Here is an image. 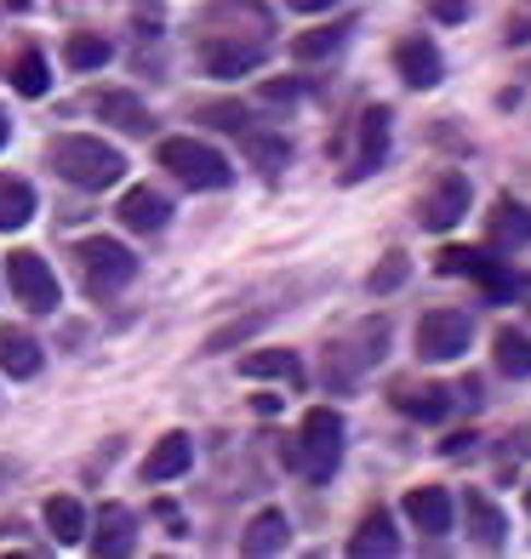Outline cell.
I'll use <instances>...</instances> for the list:
<instances>
[{
	"label": "cell",
	"mask_w": 531,
	"mask_h": 559,
	"mask_svg": "<svg viewBox=\"0 0 531 559\" xmlns=\"http://www.w3.org/2000/svg\"><path fill=\"white\" fill-rule=\"evenodd\" d=\"M126 228H138V235H161V228L172 223V200L161 194V189H149V183H138V189H126L120 194V212H115Z\"/></svg>",
	"instance_id": "cell-15"
},
{
	"label": "cell",
	"mask_w": 531,
	"mask_h": 559,
	"mask_svg": "<svg viewBox=\"0 0 531 559\" xmlns=\"http://www.w3.org/2000/svg\"><path fill=\"white\" fill-rule=\"evenodd\" d=\"M86 543L97 559H126L138 548V514L126 502H104L97 520H86Z\"/></svg>",
	"instance_id": "cell-10"
},
{
	"label": "cell",
	"mask_w": 531,
	"mask_h": 559,
	"mask_svg": "<svg viewBox=\"0 0 531 559\" xmlns=\"http://www.w3.org/2000/svg\"><path fill=\"white\" fill-rule=\"evenodd\" d=\"M406 520L423 531V537H446L451 531V497L440 491V486H417V491H406Z\"/></svg>",
	"instance_id": "cell-18"
},
{
	"label": "cell",
	"mask_w": 531,
	"mask_h": 559,
	"mask_svg": "<svg viewBox=\"0 0 531 559\" xmlns=\"http://www.w3.org/2000/svg\"><path fill=\"white\" fill-rule=\"evenodd\" d=\"M240 377H274V383H286V389H303V360L292 348H258L240 360Z\"/></svg>",
	"instance_id": "cell-23"
},
{
	"label": "cell",
	"mask_w": 531,
	"mask_h": 559,
	"mask_svg": "<svg viewBox=\"0 0 531 559\" xmlns=\"http://www.w3.org/2000/svg\"><path fill=\"white\" fill-rule=\"evenodd\" d=\"M200 120H206V126H217V132H246V126H251V109H240V104H206V109H200Z\"/></svg>",
	"instance_id": "cell-32"
},
{
	"label": "cell",
	"mask_w": 531,
	"mask_h": 559,
	"mask_svg": "<svg viewBox=\"0 0 531 559\" xmlns=\"http://www.w3.org/2000/svg\"><path fill=\"white\" fill-rule=\"evenodd\" d=\"M286 543H292V520L281 514V508H263V514H251L246 537H240V554H251V559L286 554Z\"/></svg>",
	"instance_id": "cell-21"
},
{
	"label": "cell",
	"mask_w": 531,
	"mask_h": 559,
	"mask_svg": "<svg viewBox=\"0 0 531 559\" xmlns=\"http://www.w3.org/2000/svg\"><path fill=\"white\" fill-rule=\"evenodd\" d=\"M526 508H531V486H526Z\"/></svg>",
	"instance_id": "cell-42"
},
{
	"label": "cell",
	"mask_w": 531,
	"mask_h": 559,
	"mask_svg": "<svg viewBox=\"0 0 531 559\" xmlns=\"http://www.w3.org/2000/svg\"><path fill=\"white\" fill-rule=\"evenodd\" d=\"M155 160H161L184 189H229V183H235V166L223 160L212 143H200V138H166V143L155 148Z\"/></svg>",
	"instance_id": "cell-5"
},
{
	"label": "cell",
	"mask_w": 531,
	"mask_h": 559,
	"mask_svg": "<svg viewBox=\"0 0 531 559\" xmlns=\"http://www.w3.org/2000/svg\"><path fill=\"white\" fill-rule=\"evenodd\" d=\"M469 445H474V435H451V440H446V456H463Z\"/></svg>",
	"instance_id": "cell-38"
},
{
	"label": "cell",
	"mask_w": 531,
	"mask_h": 559,
	"mask_svg": "<svg viewBox=\"0 0 531 559\" xmlns=\"http://www.w3.org/2000/svg\"><path fill=\"white\" fill-rule=\"evenodd\" d=\"M240 148L251 155V166H258L263 177H281V166L292 160V143H286V138L258 132V126H246V132H240Z\"/></svg>",
	"instance_id": "cell-26"
},
{
	"label": "cell",
	"mask_w": 531,
	"mask_h": 559,
	"mask_svg": "<svg viewBox=\"0 0 531 559\" xmlns=\"http://www.w3.org/2000/svg\"><path fill=\"white\" fill-rule=\"evenodd\" d=\"M394 74H400V81H406L412 92L440 86V81H446V58H440V46L428 40V35H406V40H394Z\"/></svg>",
	"instance_id": "cell-11"
},
{
	"label": "cell",
	"mask_w": 531,
	"mask_h": 559,
	"mask_svg": "<svg viewBox=\"0 0 531 559\" xmlns=\"http://www.w3.org/2000/svg\"><path fill=\"white\" fill-rule=\"evenodd\" d=\"M7 138H12V120H7V109H0V148H7Z\"/></svg>",
	"instance_id": "cell-39"
},
{
	"label": "cell",
	"mask_w": 531,
	"mask_h": 559,
	"mask_svg": "<svg viewBox=\"0 0 531 559\" xmlns=\"http://www.w3.org/2000/svg\"><path fill=\"white\" fill-rule=\"evenodd\" d=\"M115 58V46L104 40V35H92V29H74L69 40H63V63L74 69V74H92V69H104Z\"/></svg>",
	"instance_id": "cell-27"
},
{
	"label": "cell",
	"mask_w": 531,
	"mask_h": 559,
	"mask_svg": "<svg viewBox=\"0 0 531 559\" xmlns=\"http://www.w3.org/2000/svg\"><path fill=\"white\" fill-rule=\"evenodd\" d=\"M46 531H52V543H86V508L74 497H46Z\"/></svg>",
	"instance_id": "cell-25"
},
{
	"label": "cell",
	"mask_w": 531,
	"mask_h": 559,
	"mask_svg": "<svg viewBox=\"0 0 531 559\" xmlns=\"http://www.w3.org/2000/svg\"><path fill=\"white\" fill-rule=\"evenodd\" d=\"M451 400H463V405H469V412H474V405H480V377H463V383H458V389H451Z\"/></svg>",
	"instance_id": "cell-36"
},
{
	"label": "cell",
	"mask_w": 531,
	"mask_h": 559,
	"mask_svg": "<svg viewBox=\"0 0 531 559\" xmlns=\"http://www.w3.org/2000/svg\"><path fill=\"white\" fill-rule=\"evenodd\" d=\"M189 463H194V440L189 435H161L155 451L143 456V479L149 486H166V479L189 474Z\"/></svg>",
	"instance_id": "cell-17"
},
{
	"label": "cell",
	"mask_w": 531,
	"mask_h": 559,
	"mask_svg": "<svg viewBox=\"0 0 531 559\" xmlns=\"http://www.w3.org/2000/svg\"><path fill=\"white\" fill-rule=\"evenodd\" d=\"M406 274H412V258H406V251H384V263L366 274V292H371V297H389V292L406 286Z\"/></svg>",
	"instance_id": "cell-31"
},
{
	"label": "cell",
	"mask_w": 531,
	"mask_h": 559,
	"mask_svg": "<svg viewBox=\"0 0 531 559\" xmlns=\"http://www.w3.org/2000/svg\"><path fill=\"white\" fill-rule=\"evenodd\" d=\"M7 474H12V463H0V479H7Z\"/></svg>",
	"instance_id": "cell-41"
},
{
	"label": "cell",
	"mask_w": 531,
	"mask_h": 559,
	"mask_svg": "<svg viewBox=\"0 0 531 559\" xmlns=\"http://www.w3.org/2000/svg\"><path fill=\"white\" fill-rule=\"evenodd\" d=\"M7 286H12V302H23L30 314H58V302H63L52 263H46L40 251H30V246L7 258Z\"/></svg>",
	"instance_id": "cell-7"
},
{
	"label": "cell",
	"mask_w": 531,
	"mask_h": 559,
	"mask_svg": "<svg viewBox=\"0 0 531 559\" xmlns=\"http://www.w3.org/2000/svg\"><path fill=\"white\" fill-rule=\"evenodd\" d=\"M35 217V189L23 183V177L0 171V235H12V228H23Z\"/></svg>",
	"instance_id": "cell-24"
},
{
	"label": "cell",
	"mask_w": 531,
	"mask_h": 559,
	"mask_svg": "<svg viewBox=\"0 0 531 559\" xmlns=\"http://www.w3.org/2000/svg\"><path fill=\"white\" fill-rule=\"evenodd\" d=\"M384 354H389V320H361L349 337H338L332 348H326V383L354 389Z\"/></svg>",
	"instance_id": "cell-4"
},
{
	"label": "cell",
	"mask_w": 531,
	"mask_h": 559,
	"mask_svg": "<svg viewBox=\"0 0 531 559\" xmlns=\"http://www.w3.org/2000/svg\"><path fill=\"white\" fill-rule=\"evenodd\" d=\"M474 343V320L463 309H428L417 320V360H463Z\"/></svg>",
	"instance_id": "cell-9"
},
{
	"label": "cell",
	"mask_w": 531,
	"mask_h": 559,
	"mask_svg": "<svg viewBox=\"0 0 531 559\" xmlns=\"http://www.w3.org/2000/svg\"><path fill=\"white\" fill-rule=\"evenodd\" d=\"M526 40H531V7L520 17H509V46H526Z\"/></svg>",
	"instance_id": "cell-35"
},
{
	"label": "cell",
	"mask_w": 531,
	"mask_h": 559,
	"mask_svg": "<svg viewBox=\"0 0 531 559\" xmlns=\"http://www.w3.org/2000/svg\"><path fill=\"white\" fill-rule=\"evenodd\" d=\"M486 246L492 251H520L531 246V212L515 194H497V206L486 212Z\"/></svg>",
	"instance_id": "cell-14"
},
{
	"label": "cell",
	"mask_w": 531,
	"mask_h": 559,
	"mask_svg": "<svg viewBox=\"0 0 531 559\" xmlns=\"http://www.w3.org/2000/svg\"><path fill=\"white\" fill-rule=\"evenodd\" d=\"M286 7H292V12H332L338 0H286Z\"/></svg>",
	"instance_id": "cell-37"
},
{
	"label": "cell",
	"mask_w": 531,
	"mask_h": 559,
	"mask_svg": "<svg viewBox=\"0 0 531 559\" xmlns=\"http://www.w3.org/2000/svg\"><path fill=\"white\" fill-rule=\"evenodd\" d=\"M286 463L303 474V479H332L338 463H343V417L332 412V405H315V412H303V428L297 440L286 445Z\"/></svg>",
	"instance_id": "cell-3"
},
{
	"label": "cell",
	"mask_w": 531,
	"mask_h": 559,
	"mask_svg": "<svg viewBox=\"0 0 531 559\" xmlns=\"http://www.w3.org/2000/svg\"><path fill=\"white\" fill-rule=\"evenodd\" d=\"M7 7H12V12H23V7H30V0H7Z\"/></svg>",
	"instance_id": "cell-40"
},
{
	"label": "cell",
	"mask_w": 531,
	"mask_h": 559,
	"mask_svg": "<svg viewBox=\"0 0 531 559\" xmlns=\"http://www.w3.org/2000/svg\"><path fill=\"white\" fill-rule=\"evenodd\" d=\"M46 366V354H40V343H35V332H23V325H0V371L7 377H35Z\"/></svg>",
	"instance_id": "cell-20"
},
{
	"label": "cell",
	"mask_w": 531,
	"mask_h": 559,
	"mask_svg": "<svg viewBox=\"0 0 531 559\" xmlns=\"http://www.w3.org/2000/svg\"><path fill=\"white\" fill-rule=\"evenodd\" d=\"M263 104H297V81H269L263 86Z\"/></svg>",
	"instance_id": "cell-34"
},
{
	"label": "cell",
	"mask_w": 531,
	"mask_h": 559,
	"mask_svg": "<svg viewBox=\"0 0 531 559\" xmlns=\"http://www.w3.org/2000/svg\"><path fill=\"white\" fill-rule=\"evenodd\" d=\"M274 40V12L263 0H206V12L194 17V46H200V63L217 81L229 74H251L263 63Z\"/></svg>",
	"instance_id": "cell-1"
},
{
	"label": "cell",
	"mask_w": 531,
	"mask_h": 559,
	"mask_svg": "<svg viewBox=\"0 0 531 559\" xmlns=\"http://www.w3.org/2000/svg\"><path fill=\"white\" fill-rule=\"evenodd\" d=\"M428 12H435L440 23H463L469 17V0H428Z\"/></svg>",
	"instance_id": "cell-33"
},
{
	"label": "cell",
	"mask_w": 531,
	"mask_h": 559,
	"mask_svg": "<svg viewBox=\"0 0 531 559\" xmlns=\"http://www.w3.org/2000/svg\"><path fill=\"white\" fill-rule=\"evenodd\" d=\"M349 554L354 559H394L400 554V537H394V520L384 514V508H371V514L354 525V537H349Z\"/></svg>",
	"instance_id": "cell-19"
},
{
	"label": "cell",
	"mask_w": 531,
	"mask_h": 559,
	"mask_svg": "<svg viewBox=\"0 0 531 559\" xmlns=\"http://www.w3.org/2000/svg\"><path fill=\"white\" fill-rule=\"evenodd\" d=\"M343 40H349V23H332V29H303V35L292 40V58H297V63L332 58V52H338Z\"/></svg>",
	"instance_id": "cell-30"
},
{
	"label": "cell",
	"mask_w": 531,
	"mask_h": 559,
	"mask_svg": "<svg viewBox=\"0 0 531 559\" xmlns=\"http://www.w3.org/2000/svg\"><path fill=\"white\" fill-rule=\"evenodd\" d=\"M92 109L104 115L115 132H132V138L149 132V109L138 104V92H97V97H92Z\"/></svg>",
	"instance_id": "cell-22"
},
{
	"label": "cell",
	"mask_w": 531,
	"mask_h": 559,
	"mask_svg": "<svg viewBox=\"0 0 531 559\" xmlns=\"http://www.w3.org/2000/svg\"><path fill=\"white\" fill-rule=\"evenodd\" d=\"M463 525H469V543L486 554H497L509 543V520H503V508L486 491H463Z\"/></svg>",
	"instance_id": "cell-13"
},
{
	"label": "cell",
	"mask_w": 531,
	"mask_h": 559,
	"mask_svg": "<svg viewBox=\"0 0 531 559\" xmlns=\"http://www.w3.org/2000/svg\"><path fill=\"white\" fill-rule=\"evenodd\" d=\"M46 166H52L69 189H86V194H104L126 177V155L109 148L104 138H86V132H63L46 143Z\"/></svg>",
	"instance_id": "cell-2"
},
{
	"label": "cell",
	"mask_w": 531,
	"mask_h": 559,
	"mask_svg": "<svg viewBox=\"0 0 531 559\" xmlns=\"http://www.w3.org/2000/svg\"><path fill=\"white\" fill-rule=\"evenodd\" d=\"M7 81H12L23 97H46V86H52V69H46V58L30 46V52H17V58H12Z\"/></svg>",
	"instance_id": "cell-29"
},
{
	"label": "cell",
	"mask_w": 531,
	"mask_h": 559,
	"mask_svg": "<svg viewBox=\"0 0 531 559\" xmlns=\"http://www.w3.org/2000/svg\"><path fill=\"white\" fill-rule=\"evenodd\" d=\"M384 155H389V109L377 104V109L361 115V143H354V155L343 166V183H366V177L384 166Z\"/></svg>",
	"instance_id": "cell-12"
},
{
	"label": "cell",
	"mask_w": 531,
	"mask_h": 559,
	"mask_svg": "<svg viewBox=\"0 0 531 559\" xmlns=\"http://www.w3.org/2000/svg\"><path fill=\"white\" fill-rule=\"evenodd\" d=\"M492 360H497L503 377H531V337L515 332V325H503L492 337Z\"/></svg>",
	"instance_id": "cell-28"
},
{
	"label": "cell",
	"mask_w": 531,
	"mask_h": 559,
	"mask_svg": "<svg viewBox=\"0 0 531 559\" xmlns=\"http://www.w3.org/2000/svg\"><path fill=\"white\" fill-rule=\"evenodd\" d=\"M469 217V177L463 171H435V183L417 194V223L428 235H446V228H458Z\"/></svg>",
	"instance_id": "cell-8"
},
{
	"label": "cell",
	"mask_w": 531,
	"mask_h": 559,
	"mask_svg": "<svg viewBox=\"0 0 531 559\" xmlns=\"http://www.w3.org/2000/svg\"><path fill=\"white\" fill-rule=\"evenodd\" d=\"M389 405H394V412H406V417H417V423H440L458 400H451L446 383H394Z\"/></svg>",
	"instance_id": "cell-16"
},
{
	"label": "cell",
	"mask_w": 531,
	"mask_h": 559,
	"mask_svg": "<svg viewBox=\"0 0 531 559\" xmlns=\"http://www.w3.org/2000/svg\"><path fill=\"white\" fill-rule=\"evenodd\" d=\"M74 258H81V286H86V297H97V302H109L115 292H126L138 280V258L126 251L120 240H81L74 246Z\"/></svg>",
	"instance_id": "cell-6"
}]
</instances>
